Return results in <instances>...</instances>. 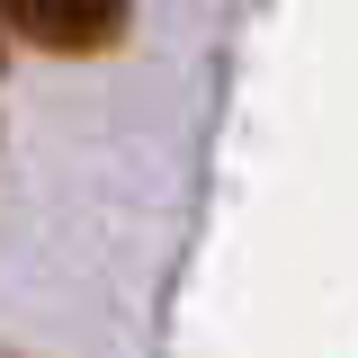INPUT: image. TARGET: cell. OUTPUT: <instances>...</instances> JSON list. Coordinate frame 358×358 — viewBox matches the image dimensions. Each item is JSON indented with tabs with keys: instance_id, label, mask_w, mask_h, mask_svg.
Wrapping results in <instances>:
<instances>
[{
	"instance_id": "cell-1",
	"label": "cell",
	"mask_w": 358,
	"mask_h": 358,
	"mask_svg": "<svg viewBox=\"0 0 358 358\" xmlns=\"http://www.w3.org/2000/svg\"><path fill=\"white\" fill-rule=\"evenodd\" d=\"M0 27L36 54H108L126 45L134 0H0Z\"/></svg>"
}]
</instances>
